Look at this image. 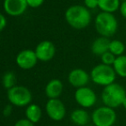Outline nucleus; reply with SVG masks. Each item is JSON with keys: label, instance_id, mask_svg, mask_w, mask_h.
I'll use <instances>...</instances> for the list:
<instances>
[{"label": "nucleus", "instance_id": "obj_3", "mask_svg": "<svg viewBox=\"0 0 126 126\" xmlns=\"http://www.w3.org/2000/svg\"><path fill=\"white\" fill-rule=\"evenodd\" d=\"M95 29L102 37L109 38L115 34L118 30V21L111 13L100 12L94 22Z\"/></svg>", "mask_w": 126, "mask_h": 126}, {"label": "nucleus", "instance_id": "obj_20", "mask_svg": "<svg viewBox=\"0 0 126 126\" xmlns=\"http://www.w3.org/2000/svg\"><path fill=\"white\" fill-rule=\"evenodd\" d=\"M16 82V75L13 72L8 71L3 75V79H2V83H3V86L8 90L15 87Z\"/></svg>", "mask_w": 126, "mask_h": 126}, {"label": "nucleus", "instance_id": "obj_22", "mask_svg": "<svg viewBox=\"0 0 126 126\" xmlns=\"http://www.w3.org/2000/svg\"><path fill=\"white\" fill-rule=\"evenodd\" d=\"M84 4L88 9H95L98 7V0H84Z\"/></svg>", "mask_w": 126, "mask_h": 126}, {"label": "nucleus", "instance_id": "obj_28", "mask_svg": "<svg viewBox=\"0 0 126 126\" xmlns=\"http://www.w3.org/2000/svg\"><path fill=\"white\" fill-rule=\"evenodd\" d=\"M122 106H123V107L126 110V98L125 99V100H124V102H123V104H122Z\"/></svg>", "mask_w": 126, "mask_h": 126}, {"label": "nucleus", "instance_id": "obj_4", "mask_svg": "<svg viewBox=\"0 0 126 126\" xmlns=\"http://www.w3.org/2000/svg\"><path fill=\"white\" fill-rule=\"evenodd\" d=\"M116 75L113 67L100 63L92 69L90 72V79L94 83L99 86L106 87L114 82Z\"/></svg>", "mask_w": 126, "mask_h": 126}, {"label": "nucleus", "instance_id": "obj_25", "mask_svg": "<svg viewBox=\"0 0 126 126\" xmlns=\"http://www.w3.org/2000/svg\"><path fill=\"white\" fill-rule=\"evenodd\" d=\"M12 105L11 104H9V105H6V106H4V108H3V114L4 117H9L11 115L12 113Z\"/></svg>", "mask_w": 126, "mask_h": 126}, {"label": "nucleus", "instance_id": "obj_27", "mask_svg": "<svg viewBox=\"0 0 126 126\" xmlns=\"http://www.w3.org/2000/svg\"><path fill=\"white\" fill-rule=\"evenodd\" d=\"M120 13H121V15L123 16L125 18H126V1L123 2V3L120 4Z\"/></svg>", "mask_w": 126, "mask_h": 126}, {"label": "nucleus", "instance_id": "obj_15", "mask_svg": "<svg viewBox=\"0 0 126 126\" xmlns=\"http://www.w3.org/2000/svg\"><path fill=\"white\" fill-rule=\"evenodd\" d=\"M111 40L106 37H99L93 42L91 51L96 56H102L104 53L109 51V46Z\"/></svg>", "mask_w": 126, "mask_h": 126}, {"label": "nucleus", "instance_id": "obj_1", "mask_svg": "<svg viewBox=\"0 0 126 126\" xmlns=\"http://www.w3.org/2000/svg\"><path fill=\"white\" fill-rule=\"evenodd\" d=\"M65 19L69 25L73 28L83 29L89 25L91 22V14L85 6L73 5L66 10Z\"/></svg>", "mask_w": 126, "mask_h": 126}, {"label": "nucleus", "instance_id": "obj_6", "mask_svg": "<svg viewBox=\"0 0 126 126\" xmlns=\"http://www.w3.org/2000/svg\"><path fill=\"white\" fill-rule=\"evenodd\" d=\"M8 99L12 106H26L32 100V94L28 88L23 86H15L8 90Z\"/></svg>", "mask_w": 126, "mask_h": 126}, {"label": "nucleus", "instance_id": "obj_24", "mask_svg": "<svg viewBox=\"0 0 126 126\" xmlns=\"http://www.w3.org/2000/svg\"><path fill=\"white\" fill-rule=\"evenodd\" d=\"M14 126H33V124L32 122H30L28 119H20L16 123V125Z\"/></svg>", "mask_w": 126, "mask_h": 126}, {"label": "nucleus", "instance_id": "obj_10", "mask_svg": "<svg viewBox=\"0 0 126 126\" xmlns=\"http://www.w3.org/2000/svg\"><path fill=\"white\" fill-rule=\"evenodd\" d=\"M16 61L20 68L23 70H30L35 66L38 58L35 51L32 50H23L18 53Z\"/></svg>", "mask_w": 126, "mask_h": 126}, {"label": "nucleus", "instance_id": "obj_7", "mask_svg": "<svg viewBox=\"0 0 126 126\" xmlns=\"http://www.w3.org/2000/svg\"><path fill=\"white\" fill-rule=\"evenodd\" d=\"M75 100L80 106L84 108H90L97 102V95L92 88L88 87L77 88L75 92Z\"/></svg>", "mask_w": 126, "mask_h": 126}, {"label": "nucleus", "instance_id": "obj_21", "mask_svg": "<svg viewBox=\"0 0 126 126\" xmlns=\"http://www.w3.org/2000/svg\"><path fill=\"white\" fill-rule=\"evenodd\" d=\"M116 58L117 57L114 56L111 52L107 51V52L104 53V54L100 57L101 62H102L101 63H104V64H106V65L111 66V65H113V63H114L115 60H116Z\"/></svg>", "mask_w": 126, "mask_h": 126}, {"label": "nucleus", "instance_id": "obj_8", "mask_svg": "<svg viewBox=\"0 0 126 126\" xmlns=\"http://www.w3.org/2000/svg\"><path fill=\"white\" fill-rule=\"evenodd\" d=\"M46 111L49 118L54 121H61L66 114L64 104L58 99H51L47 101Z\"/></svg>", "mask_w": 126, "mask_h": 126}, {"label": "nucleus", "instance_id": "obj_16", "mask_svg": "<svg viewBox=\"0 0 126 126\" xmlns=\"http://www.w3.org/2000/svg\"><path fill=\"white\" fill-rule=\"evenodd\" d=\"M25 114L27 117V119H28L33 124H35V123H38L40 120L42 111L38 105L31 104L29 106H28V107L26 109Z\"/></svg>", "mask_w": 126, "mask_h": 126}, {"label": "nucleus", "instance_id": "obj_14", "mask_svg": "<svg viewBox=\"0 0 126 126\" xmlns=\"http://www.w3.org/2000/svg\"><path fill=\"white\" fill-rule=\"evenodd\" d=\"M90 119V115L85 109L79 108L75 109L70 113V120L73 124L78 126H87L88 125Z\"/></svg>", "mask_w": 126, "mask_h": 126}, {"label": "nucleus", "instance_id": "obj_2", "mask_svg": "<svg viewBox=\"0 0 126 126\" xmlns=\"http://www.w3.org/2000/svg\"><path fill=\"white\" fill-rule=\"evenodd\" d=\"M125 98V88L122 85L116 82L104 87L101 93V100L104 106L111 107L112 109L122 106Z\"/></svg>", "mask_w": 126, "mask_h": 126}, {"label": "nucleus", "instance_id": "obj_17", "mask_svg": "<svg viewBox=\"0 0 126 126\" xmlns=\"http://www.w3.org/2000/svg\"><path fill=\"white\" fill-rule=\"evenodd\" d=\"M120 0H98V7L103 12L111 13L120 8Z\"/></svg>", "mask_w": 126, "mask_h": 126}, {"label": "nucleus", "instance_id": "obj_5", "mask_svg": "<svg viewBox=\"0 0 126 126\" xmlns=\"http://www.w3.org/2000/svg\"><path fill=\"white\" fill-rule=\"evenodd\" d=\"M91 120L94 126H113L117 120L116 111L108 106H100L93 111Z\"/></svg>", "mask_w": 126, "mask_h": 126}, {"label": "nucleus", "instance_id": "obj_26", "mask_svg": "<svg viewBox=\"0 0 126 126\" xmlns=\"http://www.w3.org/2000/svg\"><path fill=\"white\" fill-rule=\"evenodd\" d=\"M6 23H7V22H6L5 17L3 16V15H2V14L0 13V32L4 29V28L6 27Z\"/></svg>", "mask_w": 126, "mask_h": 126}, {"label": "nucleus", "instance_id": "obj_11", "mask_svg": "<svg viewBox=\"0 0 126 126\" xmlns=\"http://www.w3.org/2000/svg\"><path fill=\"white\" fill-rule=\"evenodd\" d=\"M34 51L38 60L47 62L50 61L53 58L55 52H56V49H55V46L53 45V43L48 40H45V41L40 42L37 46Z\"/></svg>", "mask_w": 126, "mask_h": 126}, {"label": "nucleus", "instance_id": "obj_18", "mask_svg": "<svg viewBox=\"0 0 126 126\" xmlns=\"http://www.w3.org/2000/svg\"><path fill=\"white\" fill-rule=\"evenodd\" d=\"M112 67L117 75L120 77H126V56L122 55L117 57Z\"/></svg>", "mask_w": 126, "mask_h": 126}, {"label": "nucleus", "instance_id": "obj_29", "mask_svg": "<svg viewBox=\"0 0 126 126\" xmlns=\"http://www.w3.org/2000/svg\"><path fill=\"white\" fill-rule=\"evenodd\" d=\"M87 126H94V125H87Z\"/></svg>", "mask_w": 126, "mask_h": 126}, {"label": "nucleus", "instance_id": "obj_9", "mask_svg": "<svg viewBox=\"0 0 126 126\" xmlns=\"http://www.w3.org/2000/svg\"><path fill=\"white\" fill-rule=\"evenodd\" d=\"M68 81L74 88H80L87 87L90 81V75L82 69H75L69 74Z\"/></svg>", "mask_w": 126, "mask_h": 126}, {"label": "nucleus", "instance_id": "obj_12", "mask_svg": "<svg viewBox=\"0 0 126 126\" xmlns=\"http://www.w3.org/2000/svg\"><path fill=\"white\" fill-rule=\"evenodd\" d=\"M27 0H4L3 9L8 15L18 16L26 11L28 7Z\"/></svg>", "mask_w": 126, "mask_h": 126}, {"label": "nucleus", "instance_id": "obj_31", "mask_svg": "<svg viewBox=\"0 0 126 126\" xmlns=\"http://www.w3.org/2000/svg\"><path fill=\"white\" fill-rule=\"evenodd\" d=\"M113 126H117V125H113Z\"/></svg>", "mask_w": 126, "mask_h": 126}, {"label": "nucleus", "instance_id": "obj_32", "mask_svg": "<svg viewBox=\"0 0 126 126\" xmlns=\"http://www.w3.org/2000/svg\"><path fill=\"white\" fill-rule=\"evenodd\" d=\"M125 28H126V26H125Z\"/></svg>", "mask_w": 126, "mask_h": 126}, {"label": "nucleus", "instance_id": "obj_30", "mask_svg": "<svg viewBox=\"0 0 126 126\" xmlns=\"http://www.w3.org/2000/svg\"><path fill=\"white\" fill-rule=\"evenodd\" d=\"M122 1H123V2H125V1H126V0H122Z\"/></svg>", "mask_w": 126, "mask_h": 126}, {"label": "nucleus", "instance_id": "obj_23", "mask_svg": "<svg viewBox=\"0 0 126 126\" xmlns=\"http://www.w3.org/2000/svg\"><path fill=\"white\" fill-rule=\"evenodd\" d=\"M27 3L32 8H38L44 3V0H27Z\"/></svg>", "mask_w": 126, "mask_h": 126}, {"label": "nucleus", "instance_id": "obj_13", "mask_svg": "<svg viewBox=\"0 0 126 126\" xmlns=\"http://www.w3.org/2000/svg\"><path fill=\"white\" fill-rule=\"evenodd\" d=\"M63 89V85L62 81L58 79H53L47 84L45 92L49 100H51V99H58L62 94Z\"/></svg>", "mask_w": 126, "mask_h": 126}, {"label": "nucleus", "instance_id": "obj_19", "mask_svg": "<svg viewBox=\"0 0 126 126\" xmlns=\"http://www.w3.org/2000/svg\"><path fill=\"white\" fill-rule=\"evenodd\" d=\"M125 51V46L120 40H111L110 42V46H109V51L112 53L114 56L116 57H119L122 56L123 53Z\"/></svg>", "mask_w": 126, "mask_h": 126}]
</instances>
